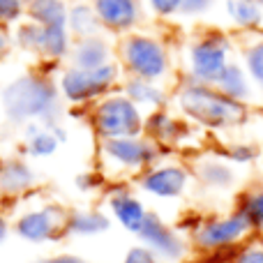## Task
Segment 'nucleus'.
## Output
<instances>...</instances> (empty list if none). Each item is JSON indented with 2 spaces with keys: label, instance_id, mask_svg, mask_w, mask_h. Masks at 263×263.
<instances>
[{
  "label": "nucleus",
  "instance_id": "nucleus-29",
  "mask_svg": "<svg viewBox=\"0 0 263 263\" xmlns=\"http://www.w3.org/2000/svg\"><path fill=\"white\" fill-rule=\"evenodd\" d=\"M26 18L23 0H0V26H18Z\"/></svg>",
  "mask_w": 263,
  "mask_h": 263
},
{
  "label": "nucleus",
  "instance_id": "nucleus-13",
  "mask_svg": "<svg viewBox=\"0 0 263 263\" xmlns=\"http://www.w3.org/2000/svg\"><path fill=\"white\" fill-rule=\"evenodd\" d=\"M104 32L127 35L143 21V0H90Z\"/></svg>",
  "mask_w": 263,
  "mask_h": 263
},
{
  "label": "nucleus",
  "instance_id": "nucleus-3",
  "mask_svg": "<svg viewBox=\"0 0 263 263\" xmlns=\"http://www.w3.org/2000/svg\"><path fill=\"white\" fill-rule=\"evenodd\" d=\"M166 150L159 148L145 134L139 136H120V139L100 141V168L106 180H127L139 178L143 171L162 162Z\"/></svg>",
  "mask_w": 263,
  "mask_h": 263
},
{
  "label": "nucleus",
  "instance_id": "nucleus-18",
  "mask_svg": "<svg viewBox=\"0 0 263 263\" xmlns=\"http://www.w3.org/2000/svg\"><path fill=\"white\" fill-rule=\"evenodd\" d=\"M111 215L102 208H72L67 213V238H97L109 233Z\"/></svg>",
  "mask_w": 263,
  "mask_h": 263
},
{
  "label": "nucleus",
  "instance_id": "nucleus-1",
  "mask_svg": "<svg viewBox=\"0 0 263 263\" xmlns=\"http://www.w3.org/2000/svg\"><path fill=\"white\" fill-rule=\"evenodd\" d=\"M0 104L9 123L30 125L40 123L46 127L60 125L63 97L53 77L44 72H26L12 79L0 92Z\"/></svg>",
  "mask_w": 263,
  "mask_h": 263
},
{
  "label": "nucleus",
  "instance_id": "nucleus-34",
  "mask_svg": "<svg viewBox=\"0 0 263 263\" xmlns=\"http://www.w3.org/2000/svg\"><path fill=\"white\" fill-rule=\"evenodd\" d=\"M123 263H162L145 245H134L125 252Z\"/></svg>",
  "mask_w": 263,
  "mask_h": 263
},
{
  "label": "nucleus",
  "instance_id": "nucleus-12",
  "mask_svg": "<svg viewBox=\"0 0 263 263\" xmlns=\"http://www.w3.org/2000/svg\"><path fill=\"white\" fill-rule=\"evenodd\" d=\"M106 210H109L111 219L118 222L127 233H139L145 222L148 208L145 203L125 185V180H111L106 185Z\"/></svg>",
  "mask_w": 263,
  "mask_h": 263
},
{
  "label": "nucleus",
  "instance_id": "nucleus-4",
  "mask_svg": "<svg viewBox=\"0 0 263 263\" xmlns=\"http://www.w3.org/2000/svg\"><path fill=\"white\" fill-rule=\"evenodd\" d=\"M116 55L123 67L125 77L145 79V81L162 83L171 74V53L168 46L150 32H127L116 44Z\"/></svg>",
  "mask_w": 263,
  "mask_h": 263
},
{
  "label": "nucleus",
  "instance_id": "nucleus-14",
  "mask_svg": "<svg viewBox=\"0 0 263 263\" xmlns=\"http://www.w3.org/2000/svg\"><path fill=\"white\" fill-rule=\"evenodd\" d=\"M143 134L168 153L171 148L182 145L192 136V123H187L182 116L180 118L173 116L168 109H157L145 114Z\"/></svg>",
  "mask_w": 263,
  "mask_h": 263
},
{
  "label": "nucleus",
  "instance_id": "nucleus-6",
  "mask_svg": "<svg viewBox=\"0 0 263 263\" xmlns=\"http://www.w3.org/2000/svg\"><path fill=\"white\" fill-rule=\"evenodd\" d=\"M88 123L100 141L139 136L143 134L145 114L123 90H114L88 109Z\"/></svg>",
  "mask_w": 263,
  "mask_h": 263
},
{
  "label": "nucleus",
  "instance_id": "nucleus-27",
  "mask_svg": "<svg viewBox=\"0 0 263 263\" xmlns=\"http://www.w3.org/2000/svg\"><path fill=\"white\" fill-rule=\"evenodd\" d=\"M12 35H14V46H16V49L26 51V53H32V55H40L42 35H44V28L42 26L23 18Z\"/></svg>",
  "mask_w": 263,
  "mask_h": 263
},
{
  "label": "nucleus",
  "instance_id": "nucleus-39",
  "mask_svg": "<svg viewBox=\"0 0 263 263\" xmlns=\"http://www.w3.org/2000/svg\"><path fill=\"white\" fill-rule=\"evenodd\" d=\"M259 5H261V7H263V0H259Z\"/></svg>",
  "mask_w": 263,
  "mask_h": 263
},
{
  "label": "nucleus",
  "instance_id": "nucleus-38",
  "mask_svg": "<svg viewBox=\"0 0 263 263\" xmlns=\"http://www.w3.org/2000/svg\"><path fill=\"white\" fill-rule=\"evenodd\" d=\"M9 233H12V222H9L7 213L0 208V245H3V242L9 238Z\"/></svg>",
  "mask_w": 263,
  "mask_h": 263
},
{
  "label": "nucleus",
  "instance_id": "nucleus-11",
  "mask_svg": "<svg viewBox=\"0 0 263 263\" xmlns=\"http://www.w3.org/2000/svg\"><path fill=\"white\" fill-rule=\"evenodd\" d=\"M192 171L180 162H157L155 166H150L148 171H143L136 178V187L141 192H145L148 196L159 201H176L182 199L190 190L192 182Z\"/></svg>",
  "mask_w": 263,
  "mask_h": 263
},
{
  "label": "nucleus",
  "instance_id": "nucleus-8",
  "mask_svg": "<svg viewBox=\"0 0 263 263\" xmlns=\"http://www.w3.org/2000/svg\"><path fill=\"white\" fill-rule=\"evenodd\" d=\"M231 40L222 30H205L187 44V79L215 86L231 63Z\"/></svg>",
  "mask_w": 263,
  "mask_h": 263
},
{
  "label": "nucleus",
  "instance_id": "nucleus-19",
  "mask_svg": "<svg viewBox=\"0 0 263 263\" xmlns=\"http://www.w3.org/2000/svg\"><path fill=\"white\" fill-rule=\"evenodd\" d=\"M120 90L139 106L143 114L157 109H166L168 104V92L162 83L155 81H145V79H136V77H125L120 83Z\"/></svg>",
  "mask_w": 263,
  "mask_h": 263
},
{
  "label": "nucleus",
  "instance_id": "nucleus-40",
  "mask_svg": "<svg viewBox=\"0 0 263 263\" xmlns=\"http://www.w3.org/2000/svg\"><path fill=\"white\" fill-rule=\"evenodd\" d=\"M23 3H26V5H28V3H30V0H23Z\"/></svg>",
  "mask_w": 263,
  "mask_h": 263
},
{
  "label": "nucleus",
  "instance_id": "nucleus-21",
  "mask_svg": "<svg viewBox=\"0 0 263 263\" xmlns=\"http://www.w3.org/2000/svg\"><path fill=\"white\" fill-rule=\"evenodd\" d=\"M67 30L74 40L104 35V28H102V23H100V18H97V12H95L90 0H74V3L69 5Z\"/></svg>",
  "mask_w": 263,
  "mask_h": 263
},
{
  "label": "nucleus",
  "instance_id": "nucleus-24",
  "mask_svg": "<svg viewBox=\"0 0 263 263\" xmlns=\"http://www.w3.org/2000/svg\"><path fill=\"white\" fill-rule=\"evenodd\" d=\"M72 44H74V37L69 35L67 26L44 28V35H42V46H40V55H37V58L46 60V63L58 65L60 60H67L69 58Z\"/></svg>",
  "mask_w": 263,
  "mask_h": 263
},
{
  "label": "nucleus",
  "instance_id": "nucleus-37",
  "mask_svg": "<svg viewBox=\"0 0 263 263\" xmlns=\"http://www.w3.org/2000/svg\"><path fill=\"white\" fill-rule=\"evenodd\" d=\"M12 46H14V35H12V30H9L7 26H0V60H3L5 55L12 51Z\"/></svg>",
  "mask_w": 263,
  "mask_h": 263
},
{
  "label": "nucleus",
  "instance_id": "nucleus-25",
  "mask_svg": "<svg viewBox=\"0 0 263 263\" xmlns=\"http://www.w3.org/2000/svg\"><path fill=\"white\" fill-rule=\"evenodd\" d=\"M224 9L233 26L242 30H256L263 26V7L259 0H224Z\"/></svg>",
  "mask_w": 263,
  "mask_h": 263
},
{
  "label": "nucleus",
  "instance_id": "nucleus-2",
  "mask_svg": "<svg viewBox=\"0 0 263 263\" xmlns=\"http://www.w3.org/2000/svg\"><path fill=\"white\" fill-rule=\"evenodd\" d=\"M176 109L187 123L213 132H229L247 123L250 109L245 102L227 97L217 86L185 79L176 88Z\"/></svg>",
  "mask_w": 263,
  "mask_h": 263
},
{
  "label": "nucleus",
  "instance_id": "nucleus-5",
  "mask_svg": "<svg viewBox=\"0 0 263 263\" xmlns=\"http://www.w3.org/2000/svg\"><path fill=\"white\" fill-rule=\"evenodd\" d=\"M125 79V72L120 67L118 60L102 65L95 69H81V67H67L60 69L58 79V90L65 104L72 106H92L97 100L106 97L109 92L120 90V83Z\"/></svg>",
  "mask_w": 263,
  "mask_h": 263
},
{
  "label": "nucleus",
  "instance_id": "nucleus-30",
  "mask_svg": "<svg viewBox=\"0 0 263 263\" xmlns=\"http://www.w3.org/2000/svg\"><path fill=\"white\" fill-rule=\"evenodd\" d=\"M182 0H143V7L157 18H173L180 14Z\"/></svg>",
  "mask_w": 263,
  "mask_h": 263
},
{
  "label": "nucleus",
  "instance_id": "nucleus-22",
  "mask_svg": "<svg viewBox=\"0 0 263 263\" xmlns=\"http://www.w3.org/2000/svg\"><path fill=\"white\" fill-rule=\"evenodd\" d=\"M69 3L67 0H30L26 5V18L42 28L67 26Z\"/></svg>",
  "mask_w": 263,
  "mask_h": 263
},
{
  "label": "nucleus",
  "instance_id": "nucleus-33",
  "mask_svg": "<svg viewBox=\"0 0 263 263\" xmlns=\"http://www.w3.org/2000/svg\"><path fill=\"white\" fill-rule=\"evenodd\" d=\"M106 176L104 173H81V176H77V187L81 192H86V194H90V192H97V190H102V187H106Z\"/></svg>",
  "mask_w": 263,
  "mask_h": 263
},
{
  "label": "nucleus",
  "instance_id": "nucleus-28",
  "mask_svg": "<svg viewBox=\"0 0 263 263\" xmlns=\"http://www.w3.org/2000/svg\"><path fill=\"white\" fill-rule=\"evenodd\" d=\"M245 69L252 83L263 90V37L245 49Z\"/></svg>",
  "mask_w": 263,
  "mask_h": 263
},
{
  "label": "nucleus",
  "instance_id": "nucleus-23",
  "mask_svg": "<svg viewBox=\"0 0 263 263\" xmlns=\"http://www.w3.org/2000/svg\"><path fill=\"white\" fill-rule=\"evenodd\" d=\"M215 86H217L227 97L238 100V102H245V104H247V100L252 97V79H250V74H247L245 65L233 63V60L227 65V69L222 72V77L217 79Z\"/></svg>",
  "mask_w": 263,
  "mask_h": 263
},
{
  "label": "nucleus",
  "instance_id": "nucleus-10",
  "mask_svg": "<svg viewBox=\"0 0 263 263\" xmlns=\"http://www.w3.org/2000/svg\"><path fill=\"white\" fill-rule=\"evenodd\" d=\"M141 245H145L162 263H180L190 254V240L168 222H164L162 215L148 210L141 231L136 233Z\"/></svg>",
  "mask_w": 263,
  "mask_h": 263
},
{
  "label": "nucleus",
  "instance_id": "nucleus-36",
  "mask_svg": "<svg viewBox=\"0 0 263 263\" xmlns=\"http://www.w3.org/2000/svg\"><path fill=\"white\" fill-rule=\"evenodd\" d=\"M35 263H88L83 256L72 254V252H60V254H49V256H42Z\"/></svg>",
  "mask_w": 263,
  "mask_h": 263
},
{
  "label": "nucleus",
  "instance_id": "nucleus-31",
  "mask_svg": "<svg viewBox=\"0 0 263 263\" xmlns=\"http://www.w3.org/2000/svg\"><path fill=\"white\" fill-rule=\"evenodd\" d=\"M259 155V148L252 143H233L231 148H227V159L236 164H247L252 159H256Z\"/></svg>",
  "mask_w": 263,
  "mask_h": 263
},
{
  "label": "nucleus",
  "instance_id": "nucleus-17",
  "mask_svg": "<svg viewBox=\"0 0 263 263\" xmlns=\"http://www.w3.org/2000/svg\"><path fill=\"white\" fill-rule=\"evenodd\" d=\"M67 60L72 67L95 69V67H102V65L114 60V46H111V42L106 40V35L74 40Z\"/></svg>",
  "mask_w": 263,
  "mask_h": 263
},
{
  "label": "nucleus",
  "instance_id": "nucleus-16",
  "mask_svg": "<svg viewBox=\"0 0 263 263\" xmlns=\"http://www.w3.org/2000/svg\"><path fill=\"white\" fill-rule=\"evenodd\" d=\"M65 141H67V129L63 125L46 127L40 123H30L23 127V155L32 159L51 157Z\"/></svg>",
  "mask_w": 263,
  "mask_h": 263
},
{
  "label": "nucleus",
  "instance_id": "nucleus-26",
  "mask_svg": "<svg viewBox=\"0 0 263 263\" xmlns=\"http://www.w3.org/2000/svg\"><path fill=\"white\" fill-rule=\"evenodd\" d=\"M238 208L245 213L247 222L252 227V233L263 236V187L247 190L238 201Z\"/></svg>",
  "mask_w": 263,
  "mask_h": 263
},
{
  "label": "nucleus",
  "instance_id": "nucleus-35",
  "mask_svg": "<svg viewBox=\"0 0 263 263\" xmlns=\"http://www.w3.org/2000/svg\"><path fill=\"white\" fill-rule=\"evenodd\" d=\"M233 263H263V245H245Z\"/></svg>",
  "mask_w": 263,
  "mask_h": 263
},
{
  "label": "nucleus",
  "instance_id": "nucleus-9",
  "mask_svg": "<svg viewBox=\"0 0 263 263\" xmlns=\"http://www.w3.org/2000/svg\"><path fill=\"white\" fill-rule=\"evenodd\" d=\"M250 236H252L250 222H247L245 213L236 205L227 215L199 219V224L190 231V245L194 250L203 252V254H213V252L231 250V247L240 245Z\"/></svg>",
  "mask_w": 263,
  "mask_h": 263
},
{
  "label": "nucleus",
  "instance_id": "nucleus-15",
  "mask_svg": "<svg viewBox=\"0 0 263 263\" xmlns=\"http://www.w3.org/2000/svg\"><path fill=\"white\" fill-rule=\"evenodd\" d=\"M40 182L37 171L23 157L0 159V201H21Z\"/></svg>",
  "mask_w": 263,
  "mask_h": 263
},
{
  "label": "nucleus",
  "instance_id": "nucleus-32",
  "mask_svg": "<svg viewBox=\"0 0 263 263\" xmlns=\"http://www.w3.org/2000/svg\"><path fill=\"white\" fill-rule=\"evenodd\" d=\"M215 3H217V0H182L178 16H185V18L203 16V14H208L210 9L215 7Z\"/></svg>",
  "mask_w": 263,
  "mask_h": 263
},
{
  "label": "nucleus",
  "instance_id": "nucleus-7",
  "mask_svg": "<svg viewBox=\"0 0 263 263\" xmlns=\"http://www.w3.org/2000/svg\"><path fill=\"white\" fill-rule=\"evenodd\" d=\"M67 213L69 208L55 203V201H40L21 208L12 219V231L16 238L30 245H44V242H58L67 238Z\"/></svg>",
  "mask_w": 263,
  "mask_h": 263
},
{
  "label": "nucleus",
  "instance_id": "nucleus-20",
  "mask_svg": "<svg viewBox=\"0 0 263 263\" xmlns=\"http://www.w3.org/2000/svg\"><path fill=\"white\" fill-rule=\"evenodd\" d=\"M192 176L196 178L201 187L210 192H227L236 185V171L229 162L217 157H205L199 159L192 168Z\"/></svg>",
  "mask_w": 263,
  "mask_h": 263
}]
</instances>
